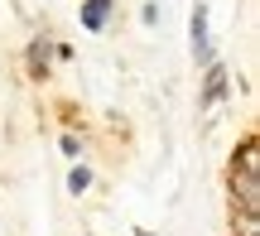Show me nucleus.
<instances>
[{
	"label": "nucleus",
	"mask_w": 260,
	"mask_h": 236,
	"mask_svg": "<svg viewBox=\"0 0 260 236\" xmlns=\"http://www.w3.org/2000/svg\"><path fill=\"white\" fill-rule=\"evenodd\" d=\"M87 183H92V174H87V169H73V193H82Z\"/></svg>",
	"instance_id": "3"
},
{
	"label": "nucleus",
	"mask_w": 260,
	"mask_h": 236,
	"mask_svg": "<svg viewBox=\"0 0 260 236\" xmlns=\"http://www.w3.org/2000/svg\"><path fill=\"white\" fill-rule=\"evenodd\" d=\"M203 24H207V19H203V5H198V10H193V48H198V53H207V34H203Z\"/></svg>",
	"instance_id": "2"
},
{
	"label": "nucleus",
	"mask_w": 260,
	"mask_h": 236,
	"mask_svg": "<svg viewBox=\"0 0 260 236\" xmlns=\"http://www.w3.org/2000/svg\"><path fill=\"white\" fill-rule=\"evenodd\" d=\"M106 10H111V5H106V0H87V10H82L87 29H102V24H106Z\"/></svg>",
	"instance_id": "1"
}]
</instances>
